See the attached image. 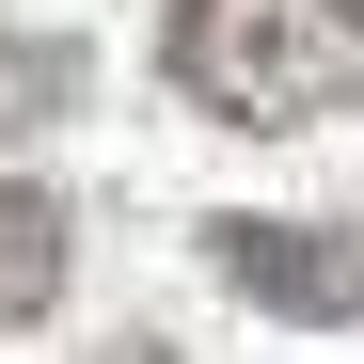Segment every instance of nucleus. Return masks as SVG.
I'll use <instances>...</instances> for the list:
<instances>
[{"instance_id":"obj_1","label":"nucleus","mask_w":364,"mask_h":364,"mask_svg":"<svg viewBox=\"0 0 364 364\" xmlns=\"http://www.w3.org/2000/svg\"><path fill=\"white\" fill-rule=\"evenodd\" d=\"M159 80L222 127H317L364 95V0H174Z\"/></svg>"},{"instance_id":"obj_4","label":"nucleus","mask_w":364,"mask_h":364,"mask_svg":"<svg viewBox=\"0 0 364 364\" xmlns=\"http://www.w3.org/2000/svg\"><path fill=\"white\" fill-rule=\"evenodd\" d=\"M64 111H80V48L0 32V143H16V127H64Z\"/></svg>"},{"instance_id":"obj_2","label":"nucleus","mask_w":364,"mask_h":364,"mask_svg":"<svg viewBox=\"0 0 364 364\" xmlns=\"http://www.w3.org/2000/svg\"><path fill=\"white\" fill-rule=\"evenodd\" d=\"M206 269L254 301V317H364V222H206Z\"/></svg>"},{"instance_id":"obj_3","label":"nucleus","mask_w":364,"mask_h":364,"mask_svg":"<svg viewBox=\"0 0 364 364\" xmlns=\"http://www.w3.org/2000/svg\"><path fill=\"white\" fill-rule=\"evenodd\" d=\"M64 301V206L48 191H0V333H32Z\"/></svg>"}]
</instances>
